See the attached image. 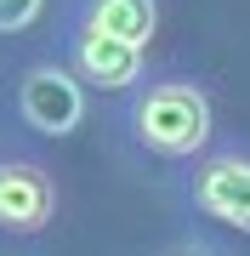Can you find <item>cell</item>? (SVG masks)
Instances as JSON below:
<instances>
[{
	"instance_id": "cell-7",
	"label": "cell",
	"mask_w": 250,
	"mask_h": 256,
	"mask_svg": "<svg viewBox=\"0 0 250 256\" xmlns=\"http://www.w3.org/2000/svg\"><path fill=\"white\" fill-rule=\"evenodd\" d=\"M40 12H46V0H0V40L28 34L40 23Z\"/></svg>"
},
{
	"instance_id": "cell-3",
	"label": "cell",
	"mask_w": 250,
	"mask_h": 256,
	"mask_svg": "<svg viewBox=\"0 0 250 256\" xmlns=\"http://www.w3.org/2000/svg\"><path fill=\"white\" fill-rule=\"evenodd\" d=\"M176 194L199 222L228 234H250V142H211L199 160L176 165Z\"/></svg>"
},
{
	"instance_id": "cell-4",
	"label": "cell",
	"mask_w": 250,
	"mask_h": 256,
	"mask_svg": "<svg viewBox=\"0 0 250 256\" xmlns=\"http://www.w3.org/2000/svg\"><path fill=\"white\" fill-rule=\"evenodd\" d=\"M51 52L68 63V74H74L85 92H114V97H125V92H137V86L148 80V52L125 46V40H114V34H97V28H85V23H74V18L57 23Z\"/></svg>"
},
{
	"instance_id": "cell-1",
	"label": "cell",
	"mask_w": 250,
	"mask_h": 256,
	"mask_svg": "<svg viewBox=\"0 0 250 256\" xmlns=\"http://www.w3.org/2000/svg\"><path fill=\"white\" fill-rule=\"evenodd\" d=\"M114 126L142 160L188 165L216 142V102L194 74H148L137 92L120 97Z\"/></svg>"
},
{
	"instance_id": "cell-5",
	"label": "cell",
	"mask_w": 250,
	"mask_h": 256,
	"mask_svg": "<svg viewBox=\"0 0 250 256\" xmlns=\"http://www.w3.org/2000/svg\"><path fill=\"white\" fill-rule=\"evenodd\" d=\"M57 222V176L28 148H0V239H40Z\"/></svg>"
},
{
	"instance_id": "cell-2",
	"label": "cell",
	"mask_w": 250,
	"mask_h": 256,
	"mask_svg": "<svg viewBox=\"0 0 250 256\" xmlns=\"http://www.w3.org/2000/svg\"><path fill=\"white\" fill-rule=\"evenodd\" d=\"M85 114H91V92L68 74V63L51 46L34 52L11 74V120H17L28 137H46V142L80 137Z\"/></svg>"
},
{
	"instance_id": "cell-6",
	"label": "cell",
	"mask_w": 250,
	"mask_h": 256,
	"mask_svg": "<svg viewBox=\"0 0 250 256\" xmlns=\"http://www.w3.org/2000/svg\"><path fill=\"white\" fill-rule=\"evenodd\" d=\"M63 18H74L97 34H114L125 46L148 52L154 34H159V0H68Z\"/></svg>"
}]
</instances>
